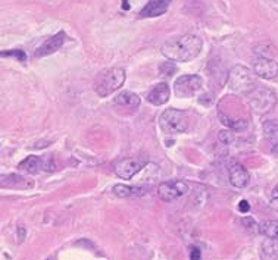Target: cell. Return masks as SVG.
Returning <instances> with one entry per match:
<instances>
[{"label":"cell","mask_w":278,"mask_h":260,"mask_svg":"<svg viewBox=\"0 0 278 260\" xmlns=\"http://www.w3.org/2000/svg\"><path fill=\"white\" fill-rule=\"evenodd\" d=\"M227 84L229 91L237 96H249L256 88V82L252 72L249 71V68L243 65H236L231 68Z\"/></svg>","instance_id":"obj_3"},{"label":"cell","mask_w":278,"mask_h":260,"mask_svg":"<svg viewBox=\"0 0 278 260\" xmlns=\"http://www.w3.org/2000/svg\"><path fill=\"white\" fill-rule=\"evenodd\" d=\"M271 206L274 207V209H277L278 211V185L274 188V191H272V197H271Z\"/></svg>","instance_id":"obj_27"},{"label":"cell","mask_w":278,"mask_h":260,"mask_svg":"<svg viewBox=\"0 0 278 260\" xmlns=\"http://www.w3.org/2000/svg\"><path fill=\"white\" fill-rule=\"evenodd\" d=\"M200 257H202V251L197 247H192V250H190V259L200 260Z\"/></svg>","instance_id":"obj_26"},{"label":"cell","mask_w":278,"mask_h":260,"mask_svg":"<svg viewBox=\"0 0 278 260\" xmlns=\"http://www.w3.org/2000/svg\"><path fill=\"white\" fill-rule=\"evenodd\" d=\"M169 87L168 84L165 82H159L156 84L150 91L148 93V101L150 105H155V106H162L165 105L168 100H169Z\"/></svg>","instance_id":"obj_13"},{"label":"cell","mask_w":278,"mask_h":260,"mask_svg":"<svg viewBox=\"0 0 278 260\" xmlns=\"http://www.w3.org/2000/svg\"><path fill=\"white\" fill-rule=\"evenodd\" d=\"M203 41L195 34H186L169 40L162 46V55L172 62H190L202 51Z\"/></svg>","instance_id":"obj_1"},{"label":"cell","mask_w":278,"mask_h":260,"mask_svg":"<svg viewBox=\"0 0 278 260\" xmlns=\"http://www.w3.org/2000/svg\"><path fill=\"white\" fill-rule=\"evenodd\" d=\"M242 224H243L246 229L250 231V232H259V225L255 222L253 218H245V219L242 221Z\"/></svg>","instance_id":"obj_25"},{"label":"cell","mask_w":278,"mask_h":260,"mask_svg":"<svg viewBox=\"0 0 278 260\" xmlns=\"http://www.w3.org/2000/svg\"><path fill=\"white\" fill-rule=\"evenodd\" d=\"M65 40H66V34L64 33V31L55 34L53 37H50L49 40H46V41H44L38 49L35 50L34 56H35V58H43V56H48V55H52V53L58 51V50L64 46Z\"/></svg>","instance_id":"obj_10"},{"label":"cell","mask_w":278,"mask_h":260,"mask_svg":"<svg viewBox=\"0 0 278 260\" xmlns=\"http://www.w3.org/2000/svg\"><path fill=\"white\" fill-rule=\"evenodd\" d=\"M122 9H124V11H128V9H130V5H128V0H124V5H122Z\"/></svg>","instance_id":"obj_30"},{"label":"cell","mask_w":278,"mask_h":260,"mask_svg":"<svg viewBox=\"0 0 278 260\" xmlns=\"http://www.w3.org/2000/svg\"><path fill=\"white\" fill-rule=\"evenodd\" d=\"M259 232L269 240L278 241V221H266L259 225Z\"/></svg>","instance_id":"obj_19"},{"label":"cell","mask_w":278,"mask_h":260,"mask_svg":"<svg viewBox=\"0 0 278 260\" xmlns=\"http://www.w3.org/2000/svg\"><path fill=\"white\" fill-rule=\"evenodd\" d=\"M219 119H221V122H222L225 127H228V130L245 131L246 128L249 127L247 121H246V119H242V118H229L227 115L219 114Z\"/></svg>","instance_id":"obj_17"},{"label":"cell","mask_w":278,"mask_h":260,"mask_svg":"<svg viewBox=\"0 0 278 260\" xmlns=\"http://www.w3.org/2000/svg\"><path fill=\"white\" fill-rule=\"evenodd\" d=\"M263 134H265V138L271 144L278 146V122H275V121H266L263 124Z\"/></svg>","instance_id":"obj_18"},{"label":"cell","mask_w":278,"mask_h":260,"mask_svg":"<svg viewBox=\"0 0 278 260\" xmlns=\"http://www.w3.org/2000/svg\"><path fill=\"white\" fill-rule=\"evenodd\" d=\"M3 188H14V190H27V188H33L34 182L28 181L24 177L19 175H2V181H0Z\"/></svg>","instance_id":"obj_14"},{"label":"cell","mask_w":278,"mask_h":260,"mask_svg":"<svg viewBox=\"0 0 278 260\" xmlns=\"http://www.w3.org/2000/svg\"><path fill=\"white\" fill-rule=\"evenodd\" d=\"M21 171L27 172V174H31V175H35V174H40L43 169H44V162L41 158L38 156H28L27 159H24L22 162L19 163L18 166Z\"/></svg>","instance_id":"obj_16"},{"label":"cell","mask_w":278,"mask_h":260,"mask_svg":"<svg viewBox=\"0 0 278 260\" xmlns=\"http://www.w3.org/2000/svg\"><path fill=\"white\" fill-rule=\"evenodd\" d=\"M18 232H19V241H22L24 237H25V234H27V229L22 227V225H19V227H18Z\"/></svg>","instance_id":"obj_29"},{"label":"cell","mask_w":278,"mask_h":260,"mask_svg":"<svg viewBox=\"0 0 278 260\" xmlns=\"http://www.w3.org/2000/svg\"><path fill=\"white\" fill-rule=\"evenodd\" d=\"M175 71H177V66L174 65V62H164L162 65L159 66V72H161L162 75L171 77Z\"/></svg>","instance_id":"obj_24"},{"label":"cell","mask_w":278,"mask_h":260,"mask_svg":"<svg viewBox=\"0 0 278 260\" xmlns=\"http://www.w3.org/2000/svg\"><path fill=\"white\" fill-rule=\"evenodd\" d=\"M202 85H203L202 77H199V75H182L175 81L174 90H175L177 97L187 98L195 96L199 90H202Z\"/></svg>","instance_id":"obj_6"},{"label":"cell","mask_w":278,"mask_h":260,"mask_svg":"<svg viewBox=\"0 0 278 260\" xmlns=\"http://www.w3.org/2000/svg\"><path fill=\"white\" fill-rule=\"evenodd\" d=\"M145 163L135 158H127L122 159L115 165V174L122 179H131L135 177L142 169H143Z\"/></svg>","instance_id":"obj_8"},{"label":"cell","mask_w":278,"mask_h":260,"mask_svg":"<svg viewBox=\"0 0 278 260\" xmlns=\"http://www.w3.org/2000/svg\"><path fill=\"white\" fill-rule=\"evenodd\" d=\"M159 125L165 134H181L189 130L187 115L178 109H166L159 118Z\"/></svg>","instance_id":"obj_4"},{"label":"cell","mask_w":278,"mask_h":260,"mask_svg":"<svg viewBox=\"0 0 278 260\" xmlns=\"http://www.w3.org/2000/svg\"><path fill=\"white\" fill-rule=\"evenodd\" d=\"M48 260H55V257H49V259Z\"/></svg>","instance_id":"obj_31"},{"label":"cell","mask_w":278,"mask_h":260,"mask_svg":"<svg viewBox=\"0 0 278 260\" xmlns=\"http://www.w3.org/2000/svg\"><path fill=\"white\" fill-rule=\"evenodd\" d=\"M125 82L124 68H109L102 71L95 81V90L100 97H108L109 94L119 90Z\"/></svg>","instance_id":"obj_2"},{"label":"cell","mask_w":278,"mask_h":260,"mask_svg":"<svg viewBox=\"0 0 278 260\" xmlns=\"http://www.w3.org/2000/svg\"><path fill=\"white\" fill-rule=\"evenodd\" d=\"M2 56H3V58H9V56L17 58L18 61L22 62V64L27 61V55H25L24 50H6V51H2Z\"/></svg>","instance_id":"obj_22"},{"label":"cell","mask_w":278,"mask_h":260,"mask_svg":"<svg viewBox=\"0 0 278 260\" xmlns=\"http://www.w3.org/2000/svg\"><path fill=\"white\" fill-rule=\"evenodd\" d=\"M253 71L263 80H272L278 75V64L269 58H258L253 62Z\"/></svg>","instance_id":"obj_9"},{"label":"cell","mask_w":278,"mask_h":260,"mask_svg":"<svg viewBox=\"0 0 278 260\" xmlns=\"http://www.w3.org/2000/svg\"><path fill=\"white\" fill-rule=\"evenodd\" d=\"M228 178L233 187L236 188H245L249 184V172L243 165L240 163H233L228 168Z\"/></svg>","instance_id":"obj_11"},{"label":"cell","mask_w":278,"mask_h":260,"mask_svg":"<svg viewBox=\"0 0 278 260\" xmlns=\"http://www.w3.org/2000/svg\"><path fill=\"white\" fill-rule=\"evenodd\" d=\"M218 138L222 144H231L234 141V132L233 130H222L219 131L218 134Z\"/></svg>","instance_id":"obj_23"},{"label":"cell","mask_w":278,"mask_h":260,"mask_svg":"<svg viewBox=\"0 0 278 260\" xmlns=\"http://www.w3.org/2000/svg\"><path fill=\"white\" fill-rule=\"evenodd\" d=\"M115 105L118 106H122V108H127V109H137L142 103L140 97L132 93V91H121L116 97L114 98Z\"/></svg>","instance_id":"obj_15"},{"label":"cell","mask_w":278,"mask_h":260,"mask_svg":"<svg viewBox=\"0 0 278 260\" xmlns=\"http://www.w3.org/2000/svg\"><path fill=\"white\" fill-rule=\"evenodd\" d=\"M249 105L258 115L268 114L277 105V94L271 88L256 87L249 96Z\"/></svg>","instance_id":"obj_5"},{"label":"cell","mask_w":278,"mask_h":260,"mask_svg":"<svg viewBox=\"0 0 278 260\" xmlns=\"http://www.w3.org/2000/svg\"><path fill=\"white\" fill-rule=\"evenodd\" d=\"M189 191V185L184 181H168L158 187V195L162 201H172Z\"/></svg>","instance_id":"obj_7"},{"label":"cell","mask_w":278,"mask_h":260,"mask_svg":"<svg viewBox=\"0 0 278 260\" xmlns=\"http://www.w3.org/2000/svg\"><path fill=\"white\" fill-rule=\"evenodd\" d=\"M262 253L268 259H278V244L275 243V240H269L268 238L266 241H263V244H262Z\"/></svg>","instance_id":"obj_20"},{"label":"cell","mask_w":278,"mask_h":260,"mask_svg":"<svg viewBox=\"0 0 278 260\" xmlns=\"http://www.w3.org/2000/svg\"><path fill=\"white\" fill-rule=\"evenodd\" d=\"M171 0H150L142 9L140 18H156L164 15L169 8Z\"/></svg>","instance_id":"obj_12"},{"label":"cell","mask_w":278,"mask_h":260,"mask_svg":"<svg viewBox=\"0 0 278 260\" xmlns=\"http://www.w3.org/2000/svg\"><path fill=\"white\" fill-rule=\"evenodd\" d=\"M135 190H137V188L128 187V185H124V184H118V185H115L114 188H112L114 194L118 195V197H130V195L140 194V193H137Z\"/></svg>","instance_id":"obj_21"},{"label":"cell","mask_w":278,"mask_h":260,"mask_svg":"<svg viewBox=\"0 0 278 260\" xmlns=\"http://www.w3.org/2000/svg\"><path fill=\"white\" fill-rule=\"evenodd\" d=\"M239 211L242 212V213H249V211H250V204H249L247 200H242V201L239 203Z\"/></svg>","instance_id":"obj_28"}]
</instances>
